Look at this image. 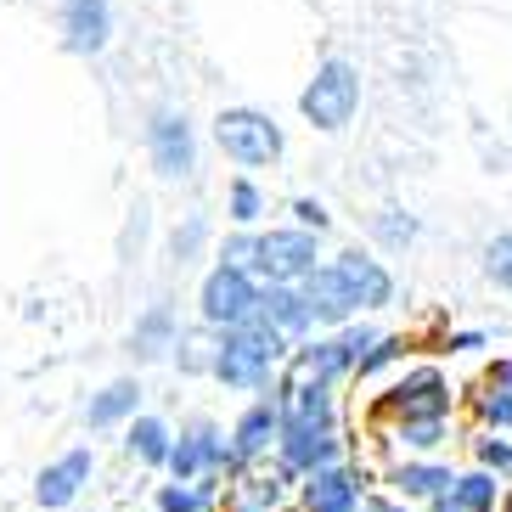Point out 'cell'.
<instances>
[{
	"instance_id": "obj_23",
	"label": "cell",
	"mask_w": 512,
	"mask_h": 512,
	"mask_svg": "<svg viewBox=\"0 0 512 512\" xmlns=\"http://www.w3.org/2000/svg\"><path fill=\"white\" fill-rule=\"evenodd\" d=\"M130 456L147 467H169V451H175V428H169L164 417H136L130 422Z\"/></svg>"
},
{
	"instance_id": "obj_13",
	"label": "cell",
	"mask_w": 512,
	"mask_h": 512,
	"mask_svg": "<svg viewBox=\"0 0 512 512\" xmlns=\"http://www.w3.org/2000/svg\"><path fill=\"white\" fill-rule=\"evenodd\" d=\"M276 445H282V406H276L271 394H259L242 406V417L231 422V451H237L242 467H259L271 462Z\"/></svg>"
},
{
	"instance_id": "obj_12",
	"label": "cell",
	"mask_w": 512,
	"mask_h": 512,
	"mask_svg": "<svg viewBox=\"0 0 512 512\" xmlns=\"http://www.w3.org/2000/svg\"><path fill=\"white\" fill-rule=\"evenodd\" d=\"M462 434L467 428L456 417H422V422H389V428H372L383 462H394V456H445Z\"/></svg>"
},
{
	"instance_id": "obj_9",
	"label": "cell",
	"mask_w": 512,
	"mask_h": 512,
	"mask_svg": "<svg viewBox=\"0 0 512 512\" xmlns=\"http://www.w3.org/2000/svg\"><path fill=\"white\" fill-rule=\"evenodd\" d=\"M462 467L451 456H394V462L377 467V490H389V496L411 501V507H428V501L451 496V484Z\"/></svg>"
},
{
	"instance_id": "obj_25",
	"label": "cell",
	"mask_w": 512,
	"mask_h": 512,
	"mask_svg": "<svg viewBox=\"0 0 512 512\" xmlns=\"http://www.w3.org/2000/svg\"><path fill=\"white\" fill-rule=\"evenodd\" d=\"M406 355H411V338H406V332H383V338H377V344L361 355V366H355V377H349V383H377V377L394 372V366L406 372Z\"/></svg>"
},
{
	"instance_id": "obj_20",
	"label": "cell",
	"mask_w": 512,
	"mask_h": 512,
	"mask_svg": "<svg viewBox=\"0 0 512 512\" xmlns=\"http://www.w3.org/2000/svg\"><path fill=\"white\" fill-rule=\"evenodd\" d=\"M113 34L107 0H68V51H102Z\"/></svg>"
},
{
	"instance_id": "obj_35",
	"label": "cell",
	"mask_w": 512,
	"mask_h": 512,
	"mask_svg": "<svg viewBox=\"0 0 512 512\" xmlns=\"http://www.w3.org/2000/svg\"><path fill=\"white\" fill-rule=\"evenodd\" d=\"M484 383H501V389H512V355H496V361L484 366Z\"/></svg>"
},
{
	"instance_id": "obj_15",
	"label": "cell",
	"mask_w": 512,
	"mask_h": 512,
	"mask_svg": "<svg viewBox=\"0 0 512 512\" xmlns=\"http://www.w3.org/2000/svg\"><path fill=\"white\" fill-rule=\"evenodd\" d=\"M332 271L344 276V287L355 293V304H361V316H372V310H389L394 304V276L383 259H372L366 248H344V254L332 259Z\"/></svg>"
},
{
	"instance_id": "obj_4",
	"label": "cell",
	"mask_w": 512,
	"mask_h": 512,
	"mask_svg": "<svg viewBox=\"0 0 512 512\" xmlns=\"http://www.w3.org/2000/svg\"><path fill=\"white\" fill-rule=\"evenodd\" d=\"M321 265V237L299 226H276L254 237V282L259 287H299Z\"/></svg>"
},
{
	"instance_id": "obj_36",
	"label": "cell",
	"mask_w": 512,
	"mask_h": 512,
	"mask_svg": "<svg viewBox=\"0 0 512 512\" xmlns=\"http://www.w3.org/2000/svg\"><path fill=\"white\" fill-rule=\"evenodd\" d=\"M422 512H467V507H462V501H456V496H439V501H428V507H422Z\"/></svg>"
},
{
	"instance_id": "obj_6",
	"label": "cell",
	"mask_w": 512,
	"mask_h": 512,
	"mask_svg": "<svg viewBox=\"0 0 512 512\" xmlns=\"http://www.w3.org/2000/svg\"><path fill=\"white\" fill-rule=\"evenodd\" d=\"M197 316L214 332H231L242 321H254L259 316V282L248 271H237V265H214L203 276V287H197Z\"/></svg>"
},
{
	"instance_id": "obj_1",
	"label": "cell",
	"mask_w": 512,
	"mask_h": 512,
	"mask_svg": "<svg viewBox=\"0 0 512 512\" xmlns=\"http://www.w3.org/2000/svg\"><path fill=\"white\" fill-rule=\"evenodd\" d=\"M287 355H293V344L254 316V321H242V327H231V332L214 338V377H220L226 389L254 394V400H259V394L276 389Z\"/></svg>"
},
{
	"instance_id": "obj_16",
	"label": "cell",
	"mask_w": 512,
	"mask_h": 512,
	"mask_svg": "<svg viewBox=\"0 0 512 512\" xmlns=\"http://www.w3.org/2000/svg\"><path fill=\"white\" fill-rule=\"evenodd\" d=\"M147 141H152V164H158V175H169V181H186V175L197 169V147H192V124H186V113L164 107V113L152 119Z\"/></svg>"
},
{
	"instance_id": "obj_5",
	"label": "cell",
	"mask_w": 512,
	"mask_h": 512,
	"mask_svg": "<svg viewBox=\"0 0 512 512\" xmlns=\"http://www.w3.org/2000/svg\"><path fill=\"white\" fill-rule=\"evenodd\" d=\"M377 490V467L361 462H338L321 467L310 479H299L293 490V512H361V501Z\"/></svg>"
},
{
	"instance_id": "obj_8",
	"label": "cell",
	"mask_w": 512,
	"mask_h": 512,
	"mask_svg": "<svg viewBox=\"0 0 512 512\" xmlns=\"http://www.w3.org/2000/svg\"><path fill=\"white\" fill-rule=\"evenodd\" d=\"M214 141H220V152L242 169H265V164L282 158V130H276L265 113H254V107H226V113L214 119Z\"/></svg>"
},
{
	"instance_id": "obj_34",
	"label": "cell",
	"mask_w": 512,
	"mask_h": 512,
	"mask_svg": "<svg viewBox=\"0 0 512 512\" xmlns=\"http://www.w3.org/2000/svg\"><path fill=\"white\" fill-rule=\"evenodd\" d=\"M361 512H422V507H411V501L389 496V490H372V496L361 501Z\"/></svg>"
},
{
	"instance_id": "obj_3",
	"label": "cell",
	"mask_w": 512,
	"mask_h": 512,
	"mask_svg": "<svg viewBox=\"0 0 512 512\" xmlns=\"http://www.w3.org/2000/svg\"><path fill=\"white\" fill-rule=\"evenodd\" d=\"M231 473H242V462H237L231 434L220 422L197 417L192 428L175 434V451H169V479L175 484H220V479H231ZM220 490H226V484H220Z\"/></svg>"
},
{
	"instance_id": "obj_29",
	"label": "cell",
	"mask_w": 512,
	"mask_h": 512,
	"mask_svg": "<svg viewBox=\"0 0 512 512\" xmlns=\"http://www.w3.org/2000/svg\"><path fill=\"white\" fill-rule=\"evenodd\" d=\"M479 271H484V282L496 287V293H507V299H512V231H501V237L484 242Z\"/></svg>"
},
{
	"instance_id": "obj_26",
	"label": "cell",
	"mask_w": 512,
	"mask_h": 512,
	"mask_svg": "<svg viewBox=\"0 0 512 512\" xmlns=\"http://www.w3.org/2000/svg\"><path fill=\"white\" fill-rule=\"evenodd\" d=\"M417 214H406L400 203H383V209L372 214V237H377V248H389V254H406L411 242H417Z\"/></svg>"
},
{
	"instance_id": "obj_7",
	"label": "cell",
	"mask_w": 512,
	"mask_h": 512,
	"mask_svg": "<svg viewBox=\"0 0 512 512\" xmlns=\"http://www.w3.org/2000/svg\"><path fill=\"white\" fill-rule=\"evenodd\" d=\"M355 107H361V79H355V68H349V62H321L316 68V79H310V85H304V96H299V113L310 124H316V130H344L349 119H355Z\"/></svg>"
},
{
	"instance_id": "obj_19",
	"label": "cell",
	"mask_w": 512,
	"mask_h": 512,
	"mask_svg": "<svg viewBox=\"0 0 512 512\" xmlns=\"http://www.w3.org/2000/svg\"><path fill=\"white\" fill-rule=\"evenodd\" d=\"M462 417L467 428H484V434H512V389L479 377L473 389H462Z\"/></svg>"
},
{
	"instance_id": "obj_28",
	"label": "cell",
	"mask_w": 512,
	"mask_h": 512,
	"mask_svg": "<svg viewBox=\"0 0 512 512\" xmlns=\"http://www.w3.org/2000/svg\"><path fill=\"white\" fill-rule=\"evenodd\" d=\"M220 484H158V512H214Z\"/></svg>"
},
{
	"instance_id": "obj_2",
	"label": "cell",
	"mask_w": 512,
	"mask_h": 512,
	"mask_svg": "<svg viewBox=\"0 0 512 512\" xmlns=\"http://www.w3.org/2000/svg\"><path fill=\"white\" fill-rule=\"evenodd\" d=\"M422 417H462V389H456L445 366L417 361L394 372L366 406V428H389V422H422Z\"/></svg>"
},
{
	"instance_id": "obj_30",
	"label": "cell",
	"mask_w": 512,
	"mask_h": 512,
	"mask_svg": "<svg viewBox=\"0 0 512 512\" xmlns=\"http://www.w3.org/2000/svg\"><path fill=\"white\" fill-rule=\"evenodd\" d=\"M259 209H265V197H259V186L242 175V181H231V203H226V214L237 220V226H254L259 220Z\"/></svg>"
},
{
	"instance_id": "obj_24",
	"label": "cell",
	"mask_w": 512,
	"mask_h": 512,
	"mask_svg": "<svg viewBox=\"0 0 512 512\" xmlns=\"http://www.w3.org/2000/svg\"><path fill=\"white\" fill-rule=\"evenodd\" d=\"M451 496L462 501L467 512H501V496H507V484L496 473H484V467H462L451 484Z\"/></svg>"
},
{
	"instance_id": "obj_11",
	"label": "cell",
	"mask_w": 512,
	"mask_h": 512,
	"mask_svg": "<svg viewBox=\"0 0 512 512\" xmlns=\"http://www.w3.org/2000/svg\"><path fill=\"white\" fill-rule=\"evenodd\" d=\"M293 490L299 484L287 479L276 462H259V467L231 473L220 501H226V512H293Z\"/></svg>"
},
{
	"instance_id": "obj_21",
	"label": "cell",
	"mask_w": 512,
	"mask_h": 512,
	"mask_svg": "<svg viewBox=\"0 0 512 512\" xmlns=\"http://www.w3.org/2000/svg\"><path fill=\"white\" fill-rule=\"evenodd\" d=\"M136 406H141V383H136V377H119V383H107V389L96 394L91 406H85V422H91V428L136 422Z\"/></svg>"
},
{
	"instance_id": "obj_33",
	"label": "cell",
	"mask_w": 512,
	"mask_h": 512,
	"mask_svg": "<svg viewBox=\"0 0 512 512\" xmlns=\"http://www.w3.org/2000/svg\"><path fill=\"white\" fill-rule=\"evenodd\" d=\"M293 220H299V231H310V237H321V231L332 226V214L321 209L316 197H299V203H293Z\"/></svg>"
},
{
	"instance_id": "obj_31",
	"label": "cell",
	"mask_w": 512,
	"mask_h": 512,
	"mask_svg": "<svg viewBox=\"0 0 512 512\" xmlns=\"http://www.w3.org/2000/svg\"><path fill=\"white\" fill-rule=\"evenodd\" d=\"M383 338V327H372V321H349V327H338V344H344L349 366H361V355Z\"/></svg>"
},
{
	"instance_id": "obj_14",
	"label": "cell",
	"mask_w": 512,
	"mask_h": 512,
	"mask_svg": "<svg viewBox=\"0 0 512 512\" xmlns=\"http://www.w3.org/2000/svg\"><path fill=\"white\" fill-rule=\"evenodd\" d=\"M299 293L310 299L316 332H338V327H349V321H361V304H355V293L344 287V276L332 271V259H327V265H316V271L304 276Z\"/></svg>"
},
{
	"instance_id": "obj_10",
	"label": "cell",
	"mask_w": 512,
	"mask_h": 512,
	"mask_svg": "<svg viewBox=\"0 0 512 512\" xmlns=\"http://www.w3.org/2000/svg\"><path fill=\"white\" fill-rule=\"evenodd\" d=\"M271 462L299 484V479H310V473H321V467L355 462V456H349L344 428H293V422H282V445H276Z\"/></svg>"
},
{
	"instance_id": "obj_32",
	"label": "cell",
	"mask_w": 512,
	"mask_h": 512,
	"mask_svg": "<svg viewBox=\"0 0 512 512\" xmlns=\"http://www.w3.org/2000/svg\"><path fill=\"white\" fill-rule=\"evenodd\" d=\"M479 349H490V332L479 327H456L439 338V355H479Z\"/></svg>"
},
{
	"instance_id": "obj_27",
	"label": "cell",
	"mask_w": 512,
	"mask_h": 512,
	"mask_svg": "<svg viewBox=\"0 0 512 512\" xmlns=\"http://www.w3.org/2000/svg\"><path fill=\"white\" fill-rule=\"evenodd\" d=\"M130 344H136V355H141V361H152V355H164V349H175V316H169L164 304H152L147 316L136 321V338H130Z\"/></svg>"
},
{
	"instance_id": "obj_18",
	"label": "cell",
	"mask_w": 512,
	"mask_h": 512,
	"mask_svg": "<svg viewBox=\"0 0 512 512\" xmlns=\"http://www.w3.org/2000/svg\"><path fill=\"white\" fill-rule=\"evenodd\" d=\"M91 467H96V456H91V445H74L68 456H57V462L40 473V484H34V496H40V507H68V501L91 484Z\"/></svg>"
},
{
	"instance_id": "obj_17",
	"label": "cell",
	"mask_w": 512,
	"mask_h": 512,
	"mask_svg": "<svg viewBox=\"0 0 512 512\" xmlns=\"http://www.w3.org/2000/svg\"><path fill=\"white\" fill-rule=\"evenodd\" d=\"M259 321L271 332H282L287 344L316 338V316H310V299L299 287H259Z\"/></svg>"
},
{
	"instance_id": "obj_22",
	"label": "cell",
	"mask_w": 512,
	"mask_h": 512,
	"mask_svg": "<svg viewBox=\"0 0 512 512\" xmlns=\"http://www.w3.org/2000/svg\"><path fill=\"white\" fill-rule=\"evenodd\" d=\"M462 451H467V467H484V473H496L501 484H512V434H484V428H467Z\"/></svg>"
}]
</instances>
